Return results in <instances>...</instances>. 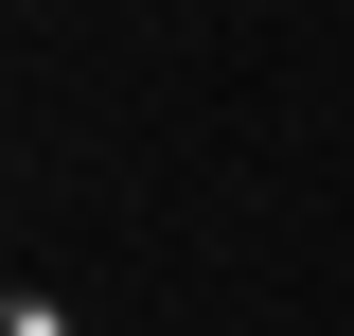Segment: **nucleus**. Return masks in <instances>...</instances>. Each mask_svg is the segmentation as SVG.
I'll return each instance as SVG.
<instances>
[{"label": "nucleus", "instance_id": "nucleus-1", "mask_svg": "<svg viewBox=\"0 0 354 336\" xmlns=\"http://www.w3.org/2000/svg\"><path fill=\"white\" fill-rule=\"evenodd\" d=\"M0 336H88V319H71L53 283H18V301H0Z\"/></svg>", "mask_w": 354, "mask_h": 336}]
</instances>
